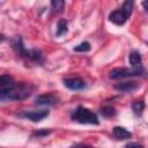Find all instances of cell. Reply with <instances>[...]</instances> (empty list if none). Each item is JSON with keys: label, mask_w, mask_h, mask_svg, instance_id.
Returning <instances> with one entry per match:
<instances>
[{"label": "cell", "mask_w": 148, "mask_h": 148, "mask_svg": "<svg viewBox=\"0 0 148 148\" xmlns=\"http://www.w3.org/2000/svg\"><path fill=\"white\" fill-rule=\"evenodd\" d=\"M34 90V87L30 83L25 82H15V84L9 88L6 91L0 92V98L1 101H22L28 98Z\"/></svg>", "instance_id": "cell-1"}, {"label": "cell", "mask_w": 148, "mask_h": 148, "mask_svg": "<svg viewBox=\"0 0 148 148\" xmlns=\"http://www.w3.org/2000/svg\"><path fill=\"white\" fill-rule=\"evenodd\" d=\"M71 118L73 121H76L79 124H88V125H98L99 124L97 114L82 105H79L71 113Z\"/></svg>", "instance_id": "cell-2"}, {"label": "cell", "mask_w": 148, "mask_h": 148, "mask_svg": "<svg viewBox=\"0 0 148 148\" xmlns=\"http://www.w3.org/2000/svg\"><path fill=\"white\" fill-rule=\"evenodd\" d=\"M146 75H147V71L141 65L136 67H132V68H126V67L113 68L109 73V77L112 80L127 79V77H133V76H146Z\"/></svg>", "instance_id": "cell-3"}, {"label": "cell", "mask_w": 148, "mask_h": 148, "mask_svg": "<svg viewBox=\"0 0 148 148\" xmlns=\"http://www.w3.org/2000/svg\"><path fill=\"white\" fill-rule=\"evenodd\" d=\"M50 111L49 110H35V111H23L21 113H18V117L21 118H24V119H28V120H31L34 123H37V121H40L43 120L44 118H46L49 116Z\"/></svg>", "instance_id": "cell-4"}, {"label": "cell", "mask_w": 148, "mask_h": 148, "mask_svg": "<svg viewBox=\"0 0 148 148\" xmlns=\"http://www.w3.org/2000/svg\"><path fill=\"white\" fill-rule=\"evenodd\" d=\"M59 101V97L53 94H42L35 97L36 105H54Z\"/></svg>", "instance_id": "cell-5"}, {"label": "cell", "mask_w": 148, "mask_h": 148, "mask_svg": "<svg viewBox=\"0 0 148 148\" xmlns=\"http://www.w3.org/2000/svg\"><path fill=\"white\" fill-rule=\"evenodd\" d=\"M20 57L25 58V59L31 60V61H35L37 64H42L43 62V53H42L40 50H37V49H31V50L24 49L23 52L20 54Z\"/></svg>", "instance_id": "cell-6"}, {"label": "cell", "mask_w": 148, "mask_h": 148, "mask_svg": "<svg viewBox=\"0 0 148 148\" xmlns=\"http://www.w3.org/2000/svg\"><path fill=\"white\" fill-rule=\"evenodd\" d=\"M64 84L71 90H82L86 88V82L80 77H68L64 79Z\"/></svg>", "instance_id": "cell-7"}, {"label": "cell", "mask_w": 148, "mask_h": 148, "mask_svg": "<svg viewBox=\"0 0 148 148\" xmlns=\"http://www.w3.org/2000/svg\"><path fill=\"white\" fill-rule=\"evenodd\" d=\"M127 16H126V14L121 10V9H117V10H113V12H111L110 14H109V20L113 23V24H116V25H123L126 21H127Z\"/></svg>", "instance_id": "cell-8"}, {"label": "cell", "mask_w": 148, "mask_h": 148, "mask_svg": "<svg viewBox=\"0 0 148 148\" xmlns=\"http://www.w3.org/2000/svg\"><path fill=\"white\" fill-rule=\"evenodd\" d=\"M139 88V83L135 81H125L114 84V89L121 92H132Z\"/></svg>", "instance_id": "cell-9"}, {"label": "cell", "mask_w": 148, "mask_h": 148, "mask_svg": "<svg viewBox=\"0 0 148 148\" xmlns=\"http://www.w3.org/2000/svg\"><path fill=\"white\" fill-rule=\"evenodd\" d=\"M112 134L118 140H126V139H130L132 136V133L121 126H114L112 128Z\"/></svg>", "instance_id": "cell-10"}, {"label": "cell", "mask_w": 148, "mask_h": 148, "mask_svg": "<svg viewBox=\"0 0 148 148\" xmlns=\"http://www.w3.org/2000/svg\"><path fill=\"white\" fill-rule=\"evenodd\" d=\"M68 30V22L65 18H60L57 23V31H56V36L60 37L62 35H65Z\"/></svg>", "instance_id": "cell-11"}, {"label": "cell", "mask_w": 148, "mask_h": 148, "mask_svg": "<svg viewBox=\"0 0 148 148\" xmlns=\"http://www.w3.org/2000/svg\"><path fill=\"white\" fill-rule=\"evenodd\" d=\"M99 113L102 114V117L104 118H112L117 114V111L113 106L111 105H103L101 109H99Z\"/></svg>", "instance_id": "cell-12"}, {"label": "cell", "mask_w": 148, "mask_h": 148, "mask_svg": "<svg viewBox=\"0 0 148 148\" xmlns=\"http://www.w3.org/2000/svg\"><path fill=\"white\" fill-rule=\"evenodd\" d=\"M128 61L130 64L132 65V67H136V66H140L141 65V54L138 52V51H132L128 56Z\"/></svg>", "instance_id": "cell-13"}, {"label": "cell", "mask_w": 148, "mask_h": 148, "mask_svg": "<svg viewBox=\"0 0 148 148\" xmlns=\"http://www.w3.org/2000/svg\"><path fill=\"white\" fill-rule=\"evenodd\" d=\"M145 110V102L143 101H134L132 103V111L136 117H140Z\"/></svg>", "instance_id": "cell-14"}, {"label": "cell", "mask_w": 148, "mask_h": 148, "mask_svg": "<svg viewBox=\"0 0 148 148\" xmlns=\"http://www.w3.org/2000/svg\"><path fill=\"white\" fill-rule=\"evenodd\" d=\"M133 6H134V2L132 0H126L124 3H123V7H121V10L126 14L127 17L131 16L132 12H133Z\"/></svg>", "instance_id": "cell-15"}, {"label": "cell", "mask_w": 148, "mask_h": 148, "mask_svg": "<svg viewBox=\"0 0 148 148\" xmlns=\"http://www.w3.org/2000/svg\"><path fill=\"white\" fill-rule=\"evenodd\" d=\"M51 7H52V12L59 13V12H61L64 9L65 1H62V0H52L51 1Z\"/></svg>", "instance_id": "cell-16"}, {"label": "cell", "mask_w": 148, "mask_h": 148, "mask_svg": "<svg viewBox=\"0 0 148 148\" xmlns=\"http://www.w3.org/2000/svg\"><path fill=\"white\" fill-rule=\"evenodd\" d=\"M90 49H91V46H90L89 42H82V43L77 44L73 50L75 52H88V51H90Z\"/></svg>", "instance_id": "cell-17"}, {"label": "cell", "mask_w": 148, "mask_h": 148, "mask_svg": "<svg viewBox=\"0 0 148 148\" xmlns=\"http://www.w3.org/2000/svg\"><path fill=\"white\" fill-rule=\"evenodd\" d=\"M50 133H51L50 130H38V131H35L32 133V135L34 136H37V138H40V136H46Z\"/></svg>", "instance_id": "cell-18"}, {"label": "cell", "mask_w": 148, "mask_h": 148, "mask_svg": "<svg viewBox=\"0 0 148 148\" xmlns=\"http://www.w3.org/2000/svg\"><path fill=\"white\" fill-rule=\"evenodd\" d=\"M125 148H145V147L139 142H128L126 143Z\"/></svg>", "instance_id": "cell-19"}, {"label": "cell", "mask_w": 148, "mask_h": 148, "mask_svg": "<svg viewBox=\"0 0 148 148\" xmlns=\"http://www.w3.org/2000/svg\"><path fill=\"white\" fill-rule=\"evenodd\" d=\"M71 148H94V147L92 146H88V145H83V143H77V145H75V146H73Z\"/></svg>", "instance_id": "cell-20"}, {"label": "cell", "mask_w": 148, "mask_h": 148, "mask_svg": "<svg viewBox=\"0 0 148 148\" xmlns=\"http://www.w3.org/2000/svg\"><path fill=\"white\" fill-rule=\"evenodd\" d=\"M142 7L145 8V10H147L148 12V0H145V1H142Z\"/></svg>", "instance_id": "cell-21"}]
</instances>
